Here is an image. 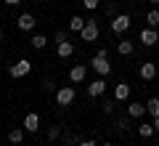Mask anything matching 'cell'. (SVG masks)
Returning <instances> with one entry per match:
<instances>
[{
    "mask_svg": "<svg viewBox=\"0 0 159 146\" xmlns=\"http://www.w3.org/2000/svg\"><path fill=\"white\" fill-rule=\"evenodd\" d=\"M98 35H101V27H98V21H96V19H85V27H82L80 37L85 40V43H96Z\"/></svg>",
    "mask_w": 159,
    "mask_h": 146,
    "instance_id": "1",
    "label": "cell"
},
{
    "mask_svg": "<svg viewBox=\"0 0 159 146\" xmlns=\"http://www.w3.org/2000/svg\"><path fill=\"white\" fill-rule=\"evenodd\" d=\"M32 72V61H29V59H19L16 64H11V67H8V74H11V77H27V74Z\"/></svg>",
    "mask_w": 159,
    "mask_h": 146,
    "instance_id": "2",
    "label": "cell"
},
{
    "mask_svg": "<svg viewBox=\"0 0 159 146\" xmlns=\"http://www.w3.org/2000/svg\"><path fill=\"white\" fill-rule=\"evenodd\" d=\"M90 69L98 74V77H106V74H111V64H109V59L98 56V53L90 59Z\"/></svg>",
    "mask_w": 159,
    "mask_h": 146,
    "instance_id": "3",
    "label": "cell"
},
{
    "mask_svg": "<svg viewBox=\"0 0 159 146\" xmlns=\"http://www.w3.org/2000/svg\"><path fill=\"white\" fill-rule=\"evenodd\" d=\"M53 96H56V104H58V106H69V104L77 98V93H74L72 85H64V88H58Z\"/></svg>",
    "mask_w": 159,
    "mask_h": 146,
    "instance_id": "4",
    "label": "cell"
},
{
    "mask_svg": "<svg viewBox=\"0 0 159 146\" xmlns=\"http://www.w3.org/2000/svg\"><path fill=\"white\" fill-rule=\"evenodd\" d=\"M127 29H130V16H127V13H117V16L111 19V32L114 35H125Z\"/></svg>",
    "mask_w": 159,
    "mask_h": 146,
    "instance_id": "5",
    "label": "cell"
},
{
    "mask_svg": "<svg viewBox=\"0 0 159 146\" xmlns=\"http://www.w3.org/2000/svg\"><path fill=\"white\" fill-rule=\"evenodd\" d=\"M106 93V80L103 77H96L93 82H88V96L90 98H98V96H103Z\"/></svg>",
    "mask_w": 159,
    "mask_h": 146,
    "instance_id": "6",
    "label": "cell"
},
{
    "mask_svg": "<svg viewBox=\"0 0 159 146\" xmlns=\"http://www.w3.org/2000/svg\"><path fill=\"white\" fill-rule=\"evenodd\" d=\"M138 40H141L146 48H151V45H157V43H159V35H157V29H154V27H146V29H141Z\"/></svg>",
    "mask_w": 159,
    "mask_h": 146,
    "instance_id": "7",
    "label": "cell"
},
{
    "mask_svg": "<svg viewBox=\"0 0 159 146\" xmlns=\"http://www.w3.org/2000/svg\"><path fill=\"white\" fill-rule=\"evenodd\" d=\"M16 27L21 29V32H32V29L37 27V19H34L32 13H21V16L16 19Z\"/></svg>",
    "mask_w": 159,
    "mask_h": 146,
    "instance_id": "8",
    "label": "cell"
},
{
    "mask_svg": "<svg viewBox=\"0 0 159 146\" xmlns=\"http://www.w3.org/2000/svg\"><path fill=\"white\" fill-rule=\"evenodd\" d=\"M24 133H37V128H40V114L37 112H29L27 117H24Z\"/></svg>",
    "mask_w": 159,
    "mask_h": 146,
    "instance_id": "9",
    "label": "cell"
},
{
    "mask_svg": "<svg viewBox=\"0 0 159 146\" xmlns=\"http://www.w3.org/2000/svg\"><path fill=\"white\" fill-rule=\"evenodd\" d=\"M141 80H146V82L157 80V64H151V61H143V64H141Z\"/></svg>",
    "mask_w": 159,
    "mask_h": 146,
    "instance_id": "10",
    "label": "cell"
},
{
    "mask_svg": "<svg viewBox=\"0 0 159 146\" xmlns=\"http://www.w3.org/2000/svg\"><path fill=\"white\" fill-rule=\"evenodd\" d=\"M85 77H88V67L85 64H77V67L69 69V80H72V82H82Z\"/></svg>",
    "mask_w": 159,
    "mask_h": 146,
    "instance_id": "11",
    "label": "cell"
},
{
    "mask_svg": "<svg viewBox=\"0 0 159 146\" xmlns=\"http://www.w3.org/2000/svg\"><path fill=\"white\" fill-rule=\"evenodd\" d=\"M130 98V85L127 82H117L114 85V101H127Z\"/></svg>",
    "mask_w": 159,
    "mask_h": 146,
    "instance_id": "12",
    "label": "cell"
},
{
    "mask_svg": "<svg viewBox=\"0 0 159 146\" xmlns=\"http://www.w3.org/2000/svg\"><path fill=\"white\" fill-rule=\"evenodd\" d=\"M56 48H58V56L61 59H69L74 53V45L69 43V40H64V43H56Z\"/></svg>",
    "mask_w": 159,
    "mask_h": 146,
    "instance_id": "13",
    "label": "cell"
},
{
    "mask_svg": "<svg viewBox=\"0 0 159 146\" xmlns=\"http://www.w3.org/2000/svg\"><path fill=\"white\" fill-rule=\"evenodd\" d=\"M133 51H135V43H133V40H122V43L117 45V53H119V56H130Z\"/></svg>",
    "mask_w": 159,
    "mask_h": 146,
    "instance_id": "14",
    "label": "cell"
},
{
    "mask_svg": "<svg viewBox=\"0 0 159 146\" xmlns=\"http://www.w3.org/2000/svg\"><path fill=\"white\" fill-rule=\"evenodd\" d=\"M82 27H85V19L80 16V13L69 19V32H77V35H80V32H82Z\"/></svg>",
    "mask_w": 159,
    "mask_h": 146,
    "instance_id": "15",
    "label": "cell"
},
{
    "mask_svg": "<svg viewBox=\"0 0 159 146\" xmlns=\"http://www.w3.org/2000/svg\"><path fill=\"white\" fill-rule=\"evenodd\" d=\"M127 114H130V117H143V114H146V106H143L141 101H133L130 106H127Z\"/></svg>",
    "mask_w": 159,
    "mask_h": 146,
    "instance_id": "16",
    "label": "cell"
},
{
    "mask_svg": "<svg viewBox=\"0 0 159 146\" xmlns=\"http://www.w3.org/2000/svg\"><path fill=\"white\" fill-rule=\"evenodd\" d=\"M8 141H11L13 146H19L24 141V128H13V130H8Z\"/></svg>",
    "mask_w": 159,
    "mask_h": 146,
    "instance_id": "17",
    "label": "cell"
},
{
    "mask_svg": "<svg viewBox=\"0 0 159 146\" xmlns=\"http://www.w3.org/2000/svg\"><path fill=\"white\" fill-rule=\"evenodd\" d=\"M29 45H32L34 51H43V48L48 45V37H45V35H32V40H29Z\"/></svg>",
    "mask_w": 159,
    "mask_h": 146,
    "instance_id": "18",
    "label": "cell"
},
{
    "mask_svg": "<svg viewBox=\"0 0 159 146\" xmlns=\"http://www.w3.org/2000/svg\"><path fill=\"white\" fill-rule=\"evenodd\" d=\"M146 114H151V117H159V98H157V96L146 101Z\"/></svg>",
    "mask_w": 159,
    "mask_h": 146,
    "instance_id": "19",
    "label": "cell"
},
{
    "mask_svg": "<svg viewBox=\"0 0 159 146\" xmlns=\"http://www.w3.org/2000/svg\"><path fill=\"white\" fill-rule=\"evenodd\" d=\"M138 135H141V138H151L154 135V125L151 122H141L138 125Z\"/></svg>",
    "mask_w": 159,
    "mask_h": 146,
    "instance_id": "20",
    "label": "cell"
},
{
    "mask_svg": "<svg viewBox=\"0 0 159 146\" xmlns=\"http://www.w3.org/2000/svg\"><path fill=\"white\" fill-rule=\"evenodd\" d=\"M146 21H148V27H154V29L159 27V11H157V8H154V11H148V13H146Z\"/></svg>",
    "mask_w": 159,
    "mask_h": 146,
    "instance_id": "21",
    "label": "cell"
},
{
    "mask_svg": "<svg viewBox=\"0 0 159 146\" xmlns=\"http://www.w3.org/2000/svg\"><path fill=\"white\" fill-rule=\"evenodd\" d=\"M58 138H61V128H58V125L48 128V141H58Z\"/></svg>",
    "mask_w": 159,
    "mask_h": 146,
    "instance_id": "22",
    "label": "cell"
},
{
    "mask_svg": "<svg viewBox=\"0 0 159 146\" xmlns=\"http://www.w3.org/2000/svg\"><path fill=\"white\" fill-rule=\"evenodd\" d=\"M43 88H45V90H48V93H56V90H58V88H56V82H53V80H51V77H48V80H45V82H43Z\"/></svg>",
    "mask_w": 159,
    "mask_h": 146,
    "instance_id": "23",
    "label": "cell"
},
{
    "mask_svg": "<svg viewBox=\"0 0 159 146\" xmlns=\"http://www.w3.org/2000/svg\"><path fill=\"white\" fill-rule=\"evenodd\" d=\"M101 112H103V114H111V112H114V101H103V104H101Z\"/></svg>",
    "mask_w": 159,
    "mask_h": 146,
    "instance_id": "24",
    "label": "cell"
},
{
    "mask_svg": "<svg viewBox=\"0 0 159 146\" xmlns=\"http://www.w3.org/2000/svg\"><path fill=\"white\" fill-rule=\"evenodd\" d=\"M98 3H101V0H82V6H85L88 11H96V8H98Z\"/></svg>",
    "mask_w": 159,
    "mask_h": 146,
    "instance_id": "25",
    "label": "cell"
},
{
    "mask_svg": "<svg viewBox=\"0 0 159 146\" xmlns=\"http://www.w3.org/2000/svg\"><path fill=\"white\" fill-rule=\"evenodd\" d=\"M64 40H66V32H64V29H58V32H56V43H64Z\"/></svg>",
    "mask_w": 159,
    "mask_h": 146,
    "instance_id": "26",
    "label": "cell"
},
{
    "mask_svg": "<svg viewBox=\"0 0 159 146\" xmlns=\"http://www.w3.org/2000/svg\"><path fill=\"white\" fill-rule=\"evenodd\" d=\"M77 146H96V141H90V138H85V141H80Z\"/></svg>",
    "mask_w": 159,
    "mask_h": 146,
    "instance_id": "27",
    "label": "cell"
},
{
    "mask_svg": "<svg viewBox=\"0 0 159 146\" xmlns=\"http://www.w3.org/2000/svg\"><path fill=\"white\" fill-rule=\"evenodd\" d=\"M151 125H154V133H159V117H154V122H151Z\"/></svg>",
    "mask_w": 159,
    "mask_h": 146,
    "instance_id": "28",
    "label": "cell"
},
{
    "mask_svg": "<svg viewBox=\"0 0 159 146\" xmlns=\"http://www.w3.org/2000/svg\"><path fill=\"white\" fill-rule=\"evenodd\" d=\"M3 3H6V6H19L21 0H3Z\"/></svg>",
    "mask_w": 159,
    "mask_h": 146,
    "instance_id": "29",
    "label": "cell"
},
{
    "mask_svg": "<svg viewBox=\"0 0 159 146\" xmlns=\"http://www.w3.org/2000/svg\"><path fill=\"white\" fill-rule=\"evenodd\" d=\"M3 37H6V35H3V29H0V43H3Z\"/></svg>",
    "mask_w": 159,
    "mask_h": 146,
    "instance_id": "30",
    "label": "cell"
},
{
    "mask_svg": "<svg viewBox=\"0 0 159 146\" xmlns=\"http://www.w3.org/2000/svg\"><path fill=\"white\" fill-rule=\"evenodd\" d=\"M148 3H154V6H159V0H148Z\"/></svg>",
    "mask_w": 159,
    "mask_h": 146,
    "instance_id": "31",
    "label": "cell"
},
{
    "mask_svg": "<svg viewBox=\"0 0 159 146\" xmlns=\"http://www.w3.org/2000/svg\"><path fill=\"white\" fill-rule=\"evenodd\" d=\"M130 3H143V0H130Z\"/></svg>",
    "mask_w": 159,
    "mask_h": 146,
    "instance_id": "32",
    "label": "cell"
},
{
    "mask_svg": "<svg viewBox=\"0 0 159 146\" xmlns=\"http://www.w3.org/2000/svg\"><path fill=\"white\" fill-rule=\"evenodd\" d=\"M101 146H111V144H101Z\"/></svg>",
    "mask_w": 159,
    "mask_h": 146,
    "instance_id": "33",
    "label": "cell"
},
{
    "mask_svg": "<svg viewBox=\"0 0 159 146\" xmlns=\"http://www.w3.org/2000/svg\"><path fill=\"white\" fill-rule=\"evenodd\" d=\"M143 146H151V144H143Z\"/></svg>",
    "mask_w": 159,
    "mask_h": 146,
    "instance_id": "34",
    "label": "cell"
}]
</instances>
